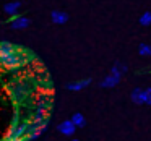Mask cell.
I'll return each mask as SVG.
<instances>
[{"label":"cell","instance_id":"obj_1","mask_svg":"<svg viewBox=\"0 0 151 141\" xmlns=\"http://www.w3.org/2000/svg\"><path fill=\"white\" fill-rule=\"evenodd\" d=\"M0 63L7 68H18L24 63V57L12 44L2 42L0 44Z\"/></svg>","mask_w":151,"mask_h":141},{"label":"cell","instance_id":"obj_2","mask_svg":"<svg viewBox=\"0 0 151 141\" xmlns=\"http://www.w3.org/2000/svg\"><path fill=\"white\" fill-rule=\"evenodd\" d=\"M28 130H29V122H21V123L12 125L7 133V140L10 141H21L26 138Z\"/></svg>","mask_w":151,"mask_h":141},{"label":"cell","instance_id":"obj_3","mask_svg":"<svg viewBox=\"0 0 151 141\" xmlns=\"http://www.w3.org/2000/svg\"><path fill=\"white\" fill-rule=\"evenodd\" d=\"M47 123H49L47 118H44V120H33V122H29V130H28V135H26L24 140L36 141L37 136L47 130Z\"/></svg>","mask_w":151,"mask_h":141},{"label":"cell","instance_id":"obj_4","mask_svg":"<svg viewBox=\"0 0 151 141\" xmlns=\"http://www.w3.org/2000/svg\"><path fill=\"white\" fill-rule=\"evenodd\" d=\"M130 99L133 104H138V105L148 104L151 99V88H135L130 94Z\"/></svg>","mask_w":151,"mask_h":141},{"label":"cell","instance_id":"obj_5","mask_svg":"<svg viewBox=\"0 0 151 141\" xmlns=\"http://www.w3.org/2000/svg\"><path fill=\"white\" fill-rule=\"evenodd\" d=\"M120 79H122V75H120V73H117V72H114V70H111V73H109V75L101 81V88H104V89L115 88V86L120 83Z\"/></svg>","mask_w":151,"mask_h":141},{"label":"cell","instance_id":"obj_6","mask_svg":"<svg viewBox=\"0 0 151 141\" xmlns=\"http://www.w3.org/2000/svg\"><path fill=\"white\" fill-rule=\"evenodd\" d=\"M57 130H59V133L63 135V136H73L75 131H76V127L73 125V122L68 118V120L60 122V123L57 125Z\"/></svg>","mask_w":151,"mask_h":141},{"label":"cell","instance_id":"obj_7","mask_svg":"<svg viewBox=\"0 0 151 141\" xmlns=\"http://www.w3.org/2000/svg\"><path fill=\"white\" fill-rule=\"evenodd\" d=\"M89 84H91V78H85V79H80V81L68 83V84H67V89H68V91L76 92V91H81V89L88 88Z\"/></svg>","mask_w":151,"mask_h":141},{"label":"cell","instance_id":"obj_8","mask_svg":"<svg viewBox=\"0 0 151 141\" xmlns=\"http://www.w3.org/2000/svg\"><path fill=\"white\" fill-rule=\"evenodd\" d=\"M50 20H52V23H55V24H65L67 21H68V15H67L65 11L54 10L52 13H50Z\"/></svg>","mask_w":151,"mask_h":141},{"label":"cell","instance_id":"obj_9","mask_svg":"<svg viewBox=\"0 0 151 141\" xmlns=\"http://www.w3.org/2000/svg\"><path fill=\"white\" fill-rule=\"evenodd\" d=\"M10 26L13 29H24V28L29 26V20L26 16H15L13 21L10 23Z\"/></svg>","mask_w":151,"mask_h":141},{"label":"cell","instance_id":"obj_10","mask_svg":"<svg viewBox=\"0 0 151 141\" xmlns=\"http://www.w3.org/2000/svg\"><path fill=\"white\" fill-rule=\"evenodd\" d=\"M70 120L73 122V125H75L76 128H83L86 125V118H85V115H83L81 112H75Z\"/></svg>","mask_w":151,"mask_h":141},{"label":"cell","instance_id":"obj_11","mask_svg":"<svg viewBox=\"0 0 151 141\" xmlns=\"http://www.w3.org/2000/svg\"><path fill=\"white\" fill-rule=\"evenodd\" d=\"M18 10H20V2H10V4H7L4 7V11L8 16H15L18 13Z\"/></svg>","mask_w":151,"mask_h":141},{"label":"cell","instance_id":"obj_12","mask_svg":"<svg viewBox=\"0 0 151 141\" xmlns=\"http://www.w3.org/2000/svg\"><path fill=\"white\" fill-rule=\"evenodd\" d=\"M138 54L141 57H151V44H146V42H141L138 46Z\"/></svg>","mask_w":151,"mask_h":141},{"label":"cell","instance_id":"obj_13","mask_svg":"<svg viewBox=\"0 0 151 141\" xmlns=\"http://www.w3.org/2000/svg\"><path fill=\"white\" fill-rule=\"evenodd\" d=\"M111 70H114V72L120 73V75L124 76V73H127V72H128V67L125 65L124 62H120V60H119V62H115L114 65H112V68H111Z\"/></svg>","mask_w":151,"mask_h":141},{"label":"cell","instance_id":"obj_14","mask_svg":"<svg viewBox=\"0 0 151 141\" xmlns=\"http://www.w3.org/2000/svg\"><path fill=\"white\" fill-rule=\"evenodd\" d=\"M138 23H140L141 26H150L151 24V11H145V13L140 16Z\"/></svg>","mask_w":151,"mask_h":141},{"label":"cell","instance_id":"obj_15","mask_svg":"<svg viewBox=\"0 0 151 141\" xmlns=\"http://www.w3.org/2000/svg\"><path fill=\"white\" fill-rule=\"evenodd\" d=\"M70 141H80V140H76V138H73V140H70Z\"/></svg>","mask_w":151,"mask_h":141},{"label":"cell","instance_id":"obj_16","mask_svg":"<svg viewBox=\"0 0 151 141\" xmlns=\"http://www.w3.org/2000/svg\"><path fill=\"white\" fill-rule=\"evenodd\" d=\"M148 105H151V99H150V102H148Z\"/></svg>","mask_w":151,"mask_h":141},{"label":"cell","instance_id":"obj_17","mask_svg":"<svg viewBox=\"0 0 151 141\" xmlns=\"http://www.w3.org/2000/svg\"><path fill=\"white\" fill-rule=\"evenodd\" d=\"M4 141H10V140H4Z\"/></svg>","mask_w":151,"mask_h":141}]
</instances>
